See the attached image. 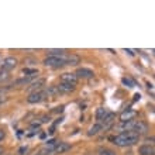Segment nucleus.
I'll return each instance as SVG.
<instances>
[{"instance_id": "obj_16", "label": "nucleus", "mask_w": 155, "mask_h": 155, "mask_svg": "<svg viewBox=\"0 0 155 155\" xmlns=\"http://www.w3.org/2000/svg\"><path fill=\"white\" fill-rule=\"evenodd\" d=\"M135 117V111H124L121 114V121H128V120H134Z\"/></svg>"}, {"instance_id": "obj_10", "label": "nucleus", "mask_w": 155, "mask_h": 155, "mask_svg": "<svg viewBox=\"0 0 155 155\" xmlns=\"http://www.w3.org/2000/svg\"><path fill=\"white\" fill-rule=\"evenodd\" d=\"M68 150H71V145L68 143H58L57 145H55V148L52 150V152H55V154H62V152L68 151Z\"/></svg>"}, {"instance_id": "obj_22", "label": "nucleus", "mask_w": 155, "mask_h": 155, "mask_svg": "<svg viewBox=\"0 0 155 155\" xmlns=\"http://www.w3.org/2000/svg\"><path fill=\"white\" fill-rule=\"evenodd\" d=\"M4 138V131H2L0 130V141H2V140Z\"/></svg>"}, {"instance_id": "obj_17", "label": "nucleus", "mask_w": 155, "mask_h": 155, "mask_svg": "<svg viewBox=\"0 0 155 155\" xmlns=\"http://www.w3.org/2000/svg\"><path fill=\"white\" fill-rule=\"evenodd\" d=\"M47 52L49 54V55H55V57H59V55H65V49H48Z\"/></svg>"}, {"instance_id": "obj_24", "label": "nucleus", "mask_w": 155, "mask_h": 155, "mask_svg": "<svg viewBox=\"0 0 155 155\" xmlns=\"http://www.w3.org/2000/svg\"><path fill=\"white\" fill-rule=\"evenodd\" d=\"M35 155H42V152H38V154H35Z\"/></svg>"}, {"instance_id": "obj_21", "label": "nucleus", "mask_w": 155, "mask_h": 155, "mask_svg": "<svg viewBox=\"0 0 155 155\" xmlns=\"http://www.w3.org/2000/svg\"><path fill=\"white\" fill-rule=\"evenodd\" d=\"M24 74L31 78V76H34V75H37V71L35 69H24Z\"/></svg>"}, {"instance_id": "obj_2", "label": "nucleus", "mask_w": 155, "mask_h": 155, "mask_svg": "<svg viewBox=\"0 0 155 155\" xmlns=\"http://www.w3.org/2000/svg\"><path fill=\"white\" fill-rule=\"evenodd\" d=\"M44 65L49 66V68H61V66L66 65V55H59V57L48 55L44 59Z\"/></svg>"}, {"instance_id": "obj_18", "label": "nucleus", "mask_w": 155, "mask_h": 155, "mask_svg": "<svg viewBox=\"0 0 155 155\" xmlns=\"http://www.w3.org/2000/svg\"><path fill=\"white\" fill-rule=\"evenodd\" d=\"M97 155H116V152L111 151V150H107V148H102Z\"/></svg>"}, {"instance_id": "obj_19", "label": "nucleus", "mask_w": 155, "mask_h": 155, "mask_svg": "<svg viewBox=\"0 0 155 155\" xmlns=\"http://www.w3.org/2000/svg\"><path fill=\"white\" fill-rule=\"evenodd\" d=\"M123 83H124V85H128L130 86V87H134V81H133V79H131V78H124V79H123Z\"/></svg>"}, {"instance_id": "obj_8", "label": "nucleus", "mask_w": 155, "mask_h": 155, "mask_svg": "<svg viewBox=\"0 0 155 155\" xmlns=\"http://www.w3.org/2000/svg\"><path fill=\"white\" fill-rule=\"evenodd\" d=\"M138 154H140V155H154V154H155L154 145H150V144H144V145H141V147L138 148Z\"/></svg>"}, {"instance_id": "obj_7", "label": "nucleus", "mask_w": 155, "mask_h": 155, "mask_svg": "<svg viewBox=\"0 0 155 155\" xmlns=\"http://www.w3.org/2000/svg\"><path fill=\"white\" fill-rule=\"evenodd\" d=\"M76 78H83V79H89V78L93 76V71L92 69H87V68H79L76 71Z\"/></svg>"}, {"instance_id": "obj_3", "label": "nucleus", "mask_w": 155, "mask_h": 155, "mask_svg": "<svg viewBox=\"0 0 155 155\" xmlns=\"http://www.w3.org/2000/svg\"><path fill=\"white\" fill-rule=\"evenodd\" d=\"M47 96V90H37V92H31L30 96L27 97V102L28 103H40L42 102Z\"/></svg>"}, {"instance_id": "obj_13", "label": "nucleus", "mask_w": 155, "mask_h": 155, "mask_svg": "<svg viewBox=\"0 0 155 155\" xmlns=\"http://www.w3.org/2000/svg\"><path fill=\"white\" fill-rule=\"evenodd\" d=\"M79 64V57L78 55H66V65H78Z\"/></svg>"}, {"instance_id": "obj_11", "label": "nucleus", "mask_w": 155, "mask_h": 155, "mask_svg": "<svg viewBox=\"0 0 155 155\" xmlns=\"http://www.w3.org/2000/svg\"><path fill=\"white\" fill-rule=\"evenodd\" d=\"M44 83H45L44 79H38V81H35V82H31V83L28 85V90L37 92V90L41 89V86H44Z\"/></svg>"}, {"instance_id": "obj_6", "label": "nucleus", "mask_w": 155, "mask_h": 155, "mask_svg": "<svg viewBox=\"0 0 155 155\" xmlns=\"http://www.w3.org/2000/svg\"><path fill=\"white\" fill-rule=\"evenodd\" d=\"M76 82H78V78L75 74H69L66 72L61 76V83H68V85H72V86H76Z\"/></svg>"}, {"instance_id": "obj_20", "label": "nucleus", "mask_w": 155, "mask_h": 155, "mask_svg": "<svg viewBox=\"0 0 155 155\" xmlns=\"http://www.w3.org/2000/svg\"><path fill=\"white\" fill-rule=\"evenodd\" d=\"M7 78H8V72H6V71H3V69H0V82L6 81Z\"/></svg>"}, {"instance_id": "obj_14", "label": "nucleus", "mask_w": 155, "mask_h": 155, "mask_svg": "<svg viewBox=\"0 0 155 155\" xmlns=\"http://www.w3.org/2000/svg\"><path fill=\"white\" fill-rule=\"evenodd\" d=\"M109 114V111L106 110V109H97V111H96V120H97V123H100L103 120V118L106 117V116Z\"/></svg>"}, {"instance_id": "obj_5", "label": "nucleus", "mask_w": 155, "mask_h": 155, "mask_svg": "<svg viewBox=\"0 0 155 155\" xmlns=\"http://www.w3.org/2000/svg\"><path fill=\"white\" fill-rule=\"evenodd\" d=\"M16 65H17V59H16V58L8 57V58H6V59L3 61V64H2V68H0V69H3V71H6V72H8V71H12L13 68H16Z\"/></svg>"}, {"instance_id": "obj_4", "label": "nucleus", "mask_w": 155, "mask_h": 155, "mask_svg": "<svg viewBox=\"0 0 155 155\" xmlns=\"http://www.w3.org/2000/svg\"><path fill=\"white\" fill-rule=\"evenodd\" d=\"M114 120H116V114H114V113H109V114H107L106 117L103 118V120L99 123V124L102 126V130L104 131V130H109V128L113 126Z\"/></svg>"}, {"instance_id": "obj_12", "label": "nucleus", "mask_w": 155, "mask_h": 155, "mask_svg": "<svg viewBox=\"0 0 155 155\" xmlns=\"http://www.w3.org/2000/svg\"><path fill=\"white\" fill-rule=\"evenodd\" d=\"M100 131H103V130H102V126H100L99 123H96L94 126H92V127L89 128V131H87V135H90V137H92V135L99 134Z\"/></svg>"}, {"instance_id": "obj_23", "label": "nucleus", "mask_w": 155, "mask_h": 155, "mask_svg": "<svg viewBox=\"0 0 155 155\" xmlns=\"http://www.w3.org/2000/svg\"><path fill=\"white\" fill-rule=\"evenodd\" d=\"M0 154H3V148L0 147Z\"/></svg>"}, {"instance_id": "obj_9", "label": "nucleus", "mask_w": 155, "mask_h": 155, "mask_svg": "<svg viewBox=\"0 0 155 155\" xmlns=\"http://www.w3.org/2000/svg\"><path fill=\"white\" fill-rule=\"evenodd\" d=\"M134 124H135V120L121 121V123H120V126H118L117 128L121 131V133H124V131H131V130H133V127H134Z\"/></svg>"}, {"instance_id": "obj_15", "label": "nucleus", "mask_w": 155, "mask_h": 155, "mask_svg": "<svg viewBox=\"0 0 155 155\" xmlns=\"http://www.w3.org/2000/svg\"><path fill=\"white\" fill-rule=\"evenodd\" d=\"M58 92H72V90H75V86L72 85H68V83H61L59 86H57Z\"/></svg>"}, {"instance_id": "obj_1", "label": "nucleus", "mask_w": 155, "mask_h": 155, "mask_svg": "<svg viewBox=\"0 0 155 155\" xmlns=\"http://www.w3.org/2000/svg\"><path fill=\"white\" fill-rule=\"evenodd\" d=\"M113 140V144L117 145V147H128V145H134L140 141V135L134 131H124V133H120L118 135H116Z\"/></svg>"}]
</instances>
